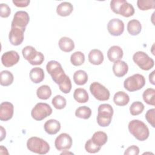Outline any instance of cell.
Returning a JSON list of instances; mask_svg holds the SVG:
<instances>
[{
    "label": "cell",
    "mask_w": 155,
    "mask_h": 155,
    "mask_svg": "<svg viewBox=\"0 0 155 155\" xmlns=\"http://www.w3.org/2000/svg\"><path fill=\"white\" fill-rule=\"evenodd\" d=\"M30 21V17L27 12L25 11H18L13 16L11 27H19L25 28Z\"/></svg>",
    "instance_id": "cell-10"
},
{
    "label": "cell",
    "mask_w": 155,
    "mask_h": 155,
    "mask_svg": "<svg viewBox=\"0 0 155 155\" xmlns=\"http://www.w3.org/2000/svg\"><path fill=\"white\" fill-rule=\"evenodd\" d=\"M145 85V79L140 74H134L128 77L124 82V88L128 91H135L140 90Z\"/></svg>",
    "instance_id": "cell-5"
},
{
    "label": "cell",
    "mask_w": 155,
    "mask_h": 155,
    "mask_svg": "<svg viewBox=\"0 0 155 155\" xmlns=\"http://www.w3.org/2000/svg\"><path fill=\"white\" fill-rule=\"evenodd\" d=\"M59 48L64 52H70L74 48L73 41L68 37L61 38L58 42Z\"/></svg>",
    "instance_id": "cell-20"
},
{
    "label": "cell",
    "mask_w": 155,
    "mask_h": 155,
    "mask_svg": "<svg viewBox=\"0 0 155 155\" xmlns=\"http://www.w3.org/2000/svg\"><path fill=\"white\" fill-rule=\"evenodd\" d=\"M73 97L79 103H85L89 99L87 91L82 88H76L73 93Z\"/></svg>",
    "instance_id": "cell-25"
},
{
    "label": "cell",
    "mask_w": 155,
    "mask_h": 155,
    "mask_svg": "<svg viewBox=\"0 0 155 155\" xmlns=\"http://www.w3.org/2000/svg\"><path fill=\"white\" fill-rule=\"evenodd\" d=\"M75 115L77 117L88 119L91 115V110L87 106H81L76 110Z\"/></svg>",
    "instance_id": "cell-32"
},
{
    "label": "cell",
    "mask_w": 155,
    "mask_h": 155,
    "mask_svg": "<svg viewBox=\"0 0 155 155\" xmlns=\"http://www.w3.org/2000/svg\"><path fill=\"white\" fill-rule=\"evenodd\" d=\"M14 80L13 74L8 70H3L1 72V85L2 86H8L11 85Z\"/></svg>",
    "instance_id": "cell-31"
},
{
    "label": "cell",
    "mask_w": 155,
    "mask_h": 155,
    "mask_svg": "<svg viewBox=\"0 0 155 155\" xmlns=\"http://www.w3.org/2000/svg\"><path fill=\"white\" fill-rule=\"evenodd\" d=\"M73 10V5L68 2H62L56 7V13L61 16H69Z\"/></svg>",
    "instance_id": "cell-19"
},
{
    "label": "cell",
    "mask_w": 155,
    "mask_h": 155,
    "mask_svg": "<svg viewBox=\"0 0 155 155\" xmlns=\"http://www.w3.org/2000/svg\"><path fill=\"white\" fill-rule=\"evenodd\" d=\"M101 147L95 144L92 140L88 139L85 144V149L89 153H96L100 151Z\"/></svg>",
    "instance_id": "cell-38"
},
{
    "label": "cell",
    "mask_w": 155,
    "mask_h": 155,
    "mask_svg": "<svg viewBox=\"0 0 155 155\" xmlns=\"http://www.w3.org/2000/svg\"><path fill=\"white\" fill-rule=\"evenodd\" d=\"M127 1L125 0H112L110 2V8L116 14H118L120 6Z\"/></svg>",
    "instance_id": "cell-39"
},
{
    "label": "cell",
    "mask_w": 155,
    "mask_h": 155,
    "mask_svg": "<svg viewBox=\"0 0 155 155\" xmlns=\"http://www.w3.org/2000/svg\"><path fill=\"white\" fill-rule=\"evenodd\" d=\"M154 72L155 71H153L150 74H149V81L151 82V84L154 85Z\"/></svg>",
    "instance_id": "cell-44"
},
{
    "label": "cell",
    "mask_w": 155,
    "mask_h": 155,
    "mask_svg": "<svg viewBox=\"0 0 155 155\" xmlns=\"http://www.w3.org/2000/svg\"><path fill=\"white\" fill-rule=\"evenodd\" d=\"M128 128L130 133L138 140L144 141L149 137V129L147 125L141 120L137 119L131 120Z\"/></svg>",
    "instance_id": "cell-1"
},
{
    "label": "cell",
    "mask_w": 155,
    "mask_h": 155,
    "mask_svg": "<svg viewBox=\"0 0 155 155\" xmlns=\"http://www.w3.org/2000/svg\"><path fill=\"white\" fill-rule=\"evenodd\" d=\"M54 145L58 151H67L71 147L72 139L68 134L61 133L56 138Z\"/></svg>",
    "instance_id": "cell-9"
},
{
    "label": "cell",
    "mask_w": 155,
    "mask_h": 155,
    "mask_svg": "<svg viewBox=\"0 0 155 155\" xmlns=\"http://www.w3.org/2000/svg\"><path fill=\"white\" fill-rule=\"evenodd\" d=\"M142 97L143 101L148 105H155V90L152 88L146 89L143 94Z\"/></svg>",
    "instance_id": "cell-30"
},
{
    "label": "cell",
    "mask_w": 155,
    "mask_h": 155,
    "mask_svg": "<svg viewBox=\"0 0 155 155\" xmlns=\"http://www.w3.org/2000/svg\"><path fill=\"white\" fill-rule=\"evenodd\" d=\"M13 3L18 7H25L30 4V0H13Z\"/></svg>",
    "instance_id": "cell-43"
},
{
    "label": "cell",
    "mask_w": 155,
    "mask_h": 155,
    "mask_svg": "<svg viewBox=\"0 0 155 155\" xmlns=\"http://www.w3.org/2000/svg\"><path fill=\"white\" fill-rule=\"evenodd\" d=\"M59 85V90L64 93L67 94L70 92L71 90V82L70 78L67 75L64 80L61 82Z\"/></svg>",
    "instance_id": "cell-37"
},
{
    "label": "cell",
    "mask_w": 155,
    "mask_h": 155,
    "mask_svg": "<svg viewBox=\"0 0 155 155\" xmlns=\"http://www.w3.org/2000/svg\"><path fill=\"white\" fill-rule=\"evenodd\" d=\"M71 63L74 66H79L84 64L85 61L84 54L81 51L73 53L70 57Z\"/></svg>",
    "instance_id": "cell-33"
},
{
    "label": "cell",
    "mask_w": 155,
    "mask_h": 155,
    "mask_svg": "<svg viewBox=\"0 0 155 155\" xmlns=\"http://www.w3.org/2000/svg\"><path fill=\"white\" fill-rule=\"evenodd\" d=\"M44 130L48 134H55L61 129V124L56 119H50L46 121L44 125Z\"/></svg>",
    "instance_id": "cell-17"
},
{
    "label": "cell",
    "mask_w": 155,
    "mask_h": 155,
    "mask_svg": "<svg viewBox=\"0 0 155 155\" xmlns=\"http://www.w3.org/2000/svg\"><path fill=\"white\" fill-rule=\"evenodd\" d=\"M25 30V28L11 27V30L8 35V39L13 45L18 46L22 44L24 41V33Z\"/></svg>",
    "instance_id": "cell-12"
},
{
    "label": "cell",
    "mask_w": 155,
    "mask_h": 155,
    "mask_svg": "<svg viewBox=\"0 0 155 155\" xmlns=\"http://www.w3.org/2000/svg\"><path fill=\"white\" fill-rule=\"evenodd\" d=\"M107 30L112 36H120L124 31V24L122 20L118 18L112 19L107 24Z\"/></svg>",
    "instance_id": "cell-11"
},
{
    "label": "cell",
    "mask_w": 155,
    "mask_h": 155,
    "mask_svg": "<svg viewBox=\"0 0 155 155\" xmlns=\"http://www.w3.org/2000/svg\"><path fill=\"white\" fill-rule=\"evenodd\" d=\"M0 16L2 18H7L11 13V9L7 4H0Z\"/></svg>",
    "instance_id": "cell-41"
},
{
    "label": "cell",
    "mask_w": 155,
    "mask_h": 155,
    "mask_svg": "<svg viewBox=\"0 0 155 155\" xmlns=\"http://www.w3.org/2000/svg\"><path fill=\"white\" fill-rule=\"evenodd\" d=\"M90 91L92 95L98 101H105L110 98V93L109 90L97 82H94L91 84Z\"/></svg>",
    "instance_id": "cell-8"
},
{
    "label": "cell",
    "mask_w": 155,
    "mask_h": 155,
    "mask_svg": "<svg viewBox=\"0 0 155 155\" xmlns=\"http://www.w3.org/2000/svg\"><path fill=\"white\" fill-rule=\"evenodd\" d=\"M20 57L18 52L10 50L3 53L1 56V62L4 66L10 67L16 64L19 61Z\"/></svg>",
    "instance_id": "cell-13"
},
{
    "label": "cell",
    "mask_w": 155,
    "mask_h": 155,
    "mask_svg": "<svg viewBox=\"0 0 155 155\" xmlns=\"http://www.w3.org/2000/svg\"><path fill=\"white\" fill-rule=\"evenodd\" d=\"M139 153V148L136 145H131L127 148L124 155H137Z\"/></svg>",
    "instance_id": "cell-42"
},
{
    "label": "cell",
    "mask_w": 155,
    "mask_h": 155,
    "mask_svg": "<svg viewBox=\"0 0 155 155\" xmlns=\"http://www.w3.org/2000/svg\"><path fill=\"white\" fill-rule=\"evenodd\" d=\"M134 13V8L133 6L128 3L127 1H125L120 7L118 14L121 15L122 16L128 18L131 16Z\"/></svg>",
    "instance_id": "cell-28"
},
{
    "label": "cell",
    "mask_w": 155,
    "mask_h": 155,
    "mask_svg": "<svg viewBox=\"0 0 155 155\" xmlns=\"http://www.w3.org/2000/svg\"><path fill=\"white\" fill-rule=\"evenodd\" d=\"M36 94L38 98L40 99H48L51 95V88L48 85H41L37 89Z\"/></svg>",
    "instance_id": "cell-29"
},
{
    "label": "cell",
    "mask_w": 155,
    "mask_h": 155,
    "mask_svg": "<svg viewBox=\"0 0 155 155\" xmlns=\"http://www.w3.org/2000/svg\"><path fill=\"white\" fill-rule=\"evenodd\" d=\"M123 50L119 46H111L107 51V56L108 59L113 62L120 60L123 57Z\"/></svg>",
    "instance_id": "cell-16"
},
{
    "label": "cell",
    "mask_w": 155,
    "mask_h": 155,
    "mask_svg": "<svg viewBox=\"0 0 155 155\" xmlns=\"http://www.w3.org/2000/svg\"><path fill=\"white\" fill-rule=\"evenodd\" d=\"M144 110V105L140 101H135L130 107V112L133 116H137L142 113Z\"/></svg>",
    "instance_id": "cell-35"
},
{
    "label": "cell",
    "mask_w": 155,
    "mask_h": 155,
    "mask_svg": "<svg viewBox=\"0 0 155 155\" xmlns=\"http://www.w3.org/2000/svg\"><path fill=\"white\" fill-rule=\"evenodd\" d=\"M154 114H155V109L152 108L150 110H148L146 114H145V119L147 120V122L153 127H155V118H154Z\"/></svg>",
    "instance_id": "cell-40"
},
{
    "label": "cell",
    "mask_w": 155,
    "mask_h": 155,
    "mask_svg": "<svg viewBox=\"0 0 155 155\" xmlns=\"http://www.w3.org/2000/svg\"><path fill=\"white\" fill-rule=\"evenodd\" d=\"M112 69L116 76L121 78L127 73L128 70V66L125 62L121 60H118L114 62Z\"/></svg>",
    "instance_id": "cell-15"
},
{
    "label": "cell",
    "mask_w": 155,
    "mask_h": 155,
    "mask_svg": "<svg viewBox=\"0 0 155 155\" xmlns=\"http://www.w3.org/2000/svg\"><path fill=\"white\" fill-rule=\"evenodd\" d=\"M46 69L51 76L53 81L57 84L62 82L67 76L61 64L56 61H49L46 65Z\"/></svg>",
    "instance_id": "cell-4"
},
{
    "label": "cell",
    "mask_w": 155,
    "mask_h": 155,
    "mask_svg": "<svg viewBox=\"0 0 155 155\" xmlns=\"http://www.w3.org/2000/svg\"><path fill=\"white\" fill-rule=\"evenodd\" d=\"M51 103L55 108L58 110H61L64 108L66 106L67 101L65 98L62 96L56 95L52 99Z\"/></svg>",
    "instance_id": "cell-34"
},
{
    "label": "cell",
    "mask_w": 155,
    "mask_h": 155,
    "mask_svg": "<svg viewBox=\"0 0 155 155\" xmlns=\"http://www.w3.org/2000/svg\"><path fill=\"white\" fill-rule=\"evenodd\" d=\"M27 147L30 151L39 154H47L50 150V145L48 142L36 136L31 137L28 139Z\"/></svg>",
    "instance_id": "cell-3"
},
{
    "label": "cell",
    "mask_w": 155,
    "mask_h": 155,
    "mask_svg": "<svg viewBox=\"0 0 155 155\" xmlns=\"http://www.w3.org/2000/svg\"><path fill=\"white\" fill-rule=\"evenodd\" d=\"M14 113L13 105L10 102H3L0 105V120L7 121L11 119Z\"/></svg>",
    "instance_id": "cell-14"
},
{
    "label": "cell",
    "mask_w": 155,
    "mask_h": 155,
    "mask_svg": "<svg viewBox=\"0 0 155 155\" xmlns=\"http://www.w3.org/2000/svg\"><path fill=\"white\" fill-rule=\"evenodd\" d=\"M91 139L95 144L102 147L107 142L108 136L105 132L99 131L94 133Z\"/></svg>",
    "instance_id": "cell-26"
},
{
    "label": "cell",
    "mask_w": 155,
    "mask_h": 155,
    "mask_svg": "<svg viewBox=\"0 0 155 155\" xmlns=\"http://www.w3.org/2000/svg\"><path fill=\"white\" fill-rule=\"evenodd\" d=\"M133 60L143 70H149L154 65V60L146 53L142 51L136 52L133 56Z\"/></svg>",
    "instance_id": "cell-6"
},
{
    "label": "cell",
    "mask_w": 155,
    "mask_h": 155,
    "mask_svg": "<svg viewBox=\"0 0 155 155\" xmlns=\"http://www.w3.org/2000/svg\"><path fill=\"white\" fill-rule=\"evenodd\" d=\"M39 51H37L32 46L27 45L22 50V53L23 57L25 60H27L30 64L34 60V59L38 55Z\"/></svg>",
    "instance_id": "cell-24"
},
{
    "label": "cell",
    "mask_w": 155,
    "mask_h": 155,
    "mask_svg": "<svg viewBox=\"0 0 155 155\" xmlns=\"http://www.w3.org/2000/svg\"><path fill=\"white\" fill-rule=\"evenodd\" d=\"M137 5L141 10H148L149 9L155 8L154 0H138Z\"/></svg>",
    "instance_id": "cell-36"
},
{
    "label": "cell",
    "mask_w": 155,
    "mask_h": 155,
    "mask_svg": "<svg viewBox=\"0 0 155 155\" xmlns=\"http://www.w3.org/2000/svg\"><path fill=\"white\" fill-rule=\"evenodd\" d=\"M73 81L78 85L85 84L88 81L87 73L82 70H79L75 71L73 74Z\"/></svg>",
    "instance_id": "cell-27"
},
{
    "label": "cell",
    "mask_w": 155,
    "mask_h": 155,
    "mask_svg": "<svg viewBox=\"0 0 155 155\" xmlns=\"http://www.w3.org/2000/svg\"><path fill=\"white\" fill-rule=\"evenodd\" d=\"M52 111V108L48 104L39 102L31 110V115L35 120L40 121L51 115Z\"/></svg>",
    "instance_id": "cell-7"
},
{
    "label": "cell",
    "mask_w": 155,
    "mask_h": 155,
    "mask_svg": "<svg viewBox=\"0 0 155 155\" xmlns=\"http://www.w3.org/2000/svg\"><path fill=\"white\" fill-rule=\"evenodd\" d=\"M114 103L118 106H125L130 101V97L124 91H119L116 92L113 97Z\"/></svg>",
    "instance_id": "cell-21"
},
{
    "label": "cell",
    "mask_w": 155,
    "mask_h": 155,
    "mask_svg": "<svg viewBox=\"0 0 155 155\" xmlns=\"http://www.w3.org/2000/svg\"><path fill=\"white\" fill-rule=\"evenodd\" d=\"M141 29V24L137 19H131L127 24V30L129 34L132 36H136L139 34Z\"/></svg>",
    "instance_id": "cell-23"
},
{
    "label": "cell",
    "mask_w": 155,
    "mask_h": 155,
    "mask_svg": "<svg viewBox=\"0 0 155 155\" xmlns=\"http://www.w3.org/2000/svg\"><path fill=\"white\" fill-rule=\"evenodd\" d=\"M5 135H6L5 130L2 126H1V140L0 141H2L5 137Z\"/></svg>",
    "instance_id": "cell-45"
},
{
    "label": "cell",
    "mask_w": 155,
    "mask_h": 155,
    "mask_svg": "<svg viewBox=\"0 0 155 155\" xmlns=\"http://www.w3.org/2000/svg\"><path fill=\"white\" fill-rule=\"evenodd\" d=\"M97 116L96 117L98 125L102 127L108 126L113 115V108L108 104H101L97 108Z\"/></svg>",
    "instance_id": "cell-2"
},
{
    "label": "cell",
    "mask_w": 155,
    "mask_h": 155,
    "mask_svg": "<svg viewBox=\"0 0 155 155\" xmlns=\"http://www.w3.org/2000/svg\"><path fill=\"white\" fill-rule=\"evenodd\" d=\"M30 78L35 84L41 82L44 79V71L40 67L33 68L30 71Z\"/></svg>",
    "instance_id": "cell-22"
},
{
    "label": "cell",
    "mask_w": 155,
    "mask_h": 155,
    "mask_svg": "<svg viewBox=\"0 0 155 155\" xmlns=\"http://www.w3.org/2000/svg\"><path fill=\"white\" fill-rule=\"evenodd\" d=\"M89 62L93 65H98L104 61V54L102 52L98 49L91 50L88 55Z\"/></svg>",
    "instance_id": "cell-18"
}]
</instances>
